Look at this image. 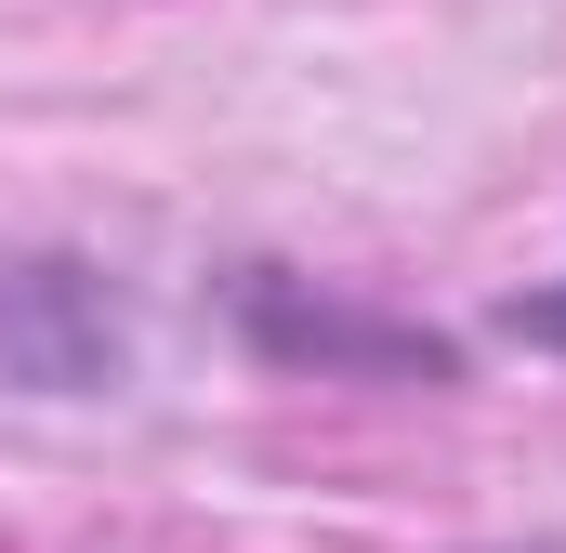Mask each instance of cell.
I'll use <instances>...</instances> for the list:
<instances>
[{"mask_svg": "<svg viewBox=\"0 0 566 553\" xmlns=\"http://www.w3.org/2000/svg\"><path fill=\"white\" fill-rule=\"evenodd\" d=\"M0 356H13L27 383L80 396V383L119 369V330H106V303H93L66 264H13V276H0Z\"/></svg>", "mask_w": 566, "mask_h": 553, "instance_id": "6da1fadb", "label": "cell"}, {"mask_svg": "<svg viewBox=\"0 0 566 553\" xmlns=\"http://www.w3.org/2000/svg\"><path fill=\"white\" fill-rule=\"evenodd\" d=\"M514 330H527V343H554V356H566V276H554V290H527V303H514Z\"/></svg>", "mask_w": 566, "mask_h": 553, "instance_id": "7a4b0ae2", "label": "cell"}]
</instances>
